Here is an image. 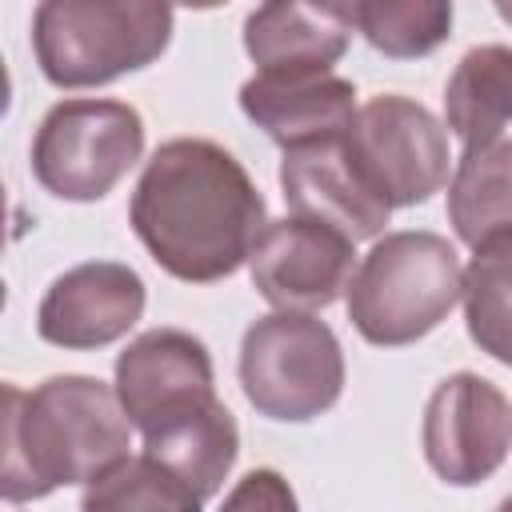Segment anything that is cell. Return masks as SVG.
Returning a JSON list of instances; mask_svg holds the SVG:
<instances>
[{
  "instance_id": "obj_1",
  "label": "cell",
  "mask_w": 512,
  "mask_h": 512,
  "mask_svg": "<svg viewBox=\"0 0 512 512\" xmlns=\"http://www.w3.org/2000/svg\"><path fill=\"white\" fill-rule=\"evenodd\" d=\"M132 228L176 280L208 284L236 272L264 224V200L240 160L212 140H168L132 196Z\"/></svg>"
},
{
  "instance_id": "obj_2",
  "label": "cell",
  "mask_w": 512,
  "mask_h": 512,
  "mask_svg": "<svg viewBox=\"0 0 512 512\" xmlns=\"http://www.w3.org/2000/svg\"><path fill=\"white\" fill-rule=\"evenodd\" d=\"M128 424L120 396L92 376H52L32 392L4 384V500L100 480L128 460Z\"/></svg>"
},
{
  "instance_id": "obj_3",
  "label": "cell",
  "mask_w": 512,
  "mask_h": 512,
  "mask_svg": "<svg viewBox=\"0 0 512 512\" xmlns=\"http://www.w3.org/2000/svg\"><path fill=\"white\" fill-rule=\"evenodd\" d=\"M464 296L456 248L436 232H392L376 240L348 284V316L364 340L396 348L432 332Z\"/></svg>"
},
{
  "instance_id": "obj_4",
  "label": "cell",
  "mask_w": 512,
  "mask_h": 512,
  "mask_svg": "<svg viewBox=\"0 0 512 512\" xmlns=\"http://www.w3.org/2000/svg\"><path fill=\"white\" fill-rule=\"evenodd\" d=\"M172 36L164 4H80L48 0L36 8L32 40L40 68L60 88L108 84L152 64Z\"/></svg>"
},
{
  "instance_id": "obj_5",
  "label": "cell",
  "mask_w": 512,
  "mask_h": 512,
  "mask_svg": "<svg viewBox=\"0 0 512 512\" xmlns=\"http://www.w3.org/2000/svg\"><path fill=\"white\" fill-rule=\"evenodd\" d=\"M240 384L272 420H312L340 400L344 356L328 324L308 312H272L244 332Z\"/></svg>"
},
{
  "instance_id": "obj_6",
  "label": "cell",
  "mask_w": 512,
  "mask_h": 512,
  "mask_svg": "<svg viewBox=\"0 0 512 512\" xmlns=\"http://www.w3.org/2000/svg\"><path fill=\"white\" fill-rule=\"evenodd\" d=\"M140 112L120 100H64L56 104L32 144L36 180L64 200H100L140 160Z\"/></svg>"
},
{
  "instance_id": "obj_7",
  "label": "cell",
  "mask_w": 512,
  "mask_h": 512,
  "mask_svg": "<svg viewBox=\"0 0 512 512\" xmlns=\"http://www.w3.org/2000/svg\"><path fill=\"white\" fill-rule=\"evenodd\" d=\"M344 152L388 208L424 204L448 180V136L440 120L408 96H376L356 108Z\"/></svg>"
},
{
  "instance_id": "obj_8",
  "label": "cell",
  "mask_w": 512,
  "mask_h": 512,
  "mask_svg": "<svg viewBox=\"0 0 512 512\" xmlns=\"http://www.w3.org/2000/svg\"><path fill=\"white\" fill-rule=\"evenodd\" d=\"M116 396L144 436L188 424L220 404L212 392V360L204 344L180 328L144 332L120 352Z\"/></svg>"
},
{
  "instance_id": "obj_9",
  "label": "cell",
  "mask_w": 512,
  "mask_h": 512,
  "mask_svg": "<svg viewBox=\"0 0 512 512\" xmlns=\"http://www.w3.org/2000/svg\"><path fill=\"white\" fill-rule=\"evenodd\" d=\"M356 240L316 220H276L252 248V284L280 312L328 308L348 284L356 264Z\"/></svg>"
},
{
  "instance_id": "obj_10",
  "label": "cell",
  "mask_w": 512,
  "mask_h": 512,
  "mask_svg": "<svg viewBox=\"0 0 512 512\" xmlns=\"http://www.w3.org/2000/svg\"><path fill=\"white\" fill-rule=\"evenodd\" d=\"M512 440V408L504 392L472 372L444 380L424 412V456L448 484L492 476Z\"/></svg>"
},
{
  "instance_id": "obj_11",
  "label": "cell",
  "mask_w": 512,
  "mask_h": 512,
  "mask_svg": "<svg viewBox=\"0 0 512 512\" xmlns=\"http://www.w3.org/2000/svg\"><path fill=\"white\" fill-rule=\"evenodd\" d=\"M144 312V280L128 264H80L64 272L36 316L48 344L60 348H100L124 336Z\"/></svg>"
},
{
  "instance_id": "obj_12",
  "label": "cell",
  "mask_w": 512,
  "mask_h": 512,
  "mask_svg": "<svg viewBox=\"0 0 512 512\" xmlns=\"http://www.w3.org/2000/svg\"><path fill=\"white\" fill-rule=\"evenodd\" d=\"M280 184H284L288 208L300 220L328 224V228L344 232L348 240H368V236L384 232V224L392 216V208L352 168V160L344 152V136L284 152Z\"/></svg>"
},
{
  "instance_id": "obj_13",
  "label": "cell",
  "mask_w": 512,
  "mask_h": 512,
  "mask_svg": "<svg viewBox=\"0 0 512 512\" xmlns=\"http://www.w3.org/2000/svg\"><path fill=\"white\" fill-rule=\"evenodd\" d=\"M240 108L276 144H284V152H292L304 144L340 140L356 120V88L332 72H256L240 88Z\"/></svg>"
},
{
  "instance_id": "obj_14",
  "label": "cell",
  "mask_w": 512,
  "mask_h": 512,
  "mask_svg": "<svg viewBox=\"0 0 512 512\" xmlns=\"http://www.w3.org/2000/svg\"><path fill=\"white\" fill-rule=\"evenodd\" d=\"M348 32V4H264L244 24V48L260 64V76L328 72Z\"/></svg>"
},
{
  "instance_id": "obj_15",
  "label": "cell",
  "mask_w": 512,
  "mask_h": 512,
  "mask_svg": "<svg viewBox=\"0 0 512 512\" xmlns=\"http://www.w3.org/2000/svg\"><path fill=\"white\" fill-rule=\"evenodd\" d=\"M444 112L448 128L464 140V148H484L500 140V132L512 124V48H472L448 80Z\"/></svg>"
},
{
  "instance_id": "obj_16",
  "label": "cell",
  "mask_w": 512,
  "mask_h": 512,
  "mask_svg": "<svg viewBox=\"0 0 512 512\" xmlns=\"http://www.w3.org/2000/svg\"><path fill=\"white\" fill-rule=\"evenodd\" d=\"M448 216L472 248L512 232V140L464 152L448 188Z\"/></svg>"
},
{
  "instance_id": "obj_17",
  "label": "cell",
  "mask_w": 512,
  "mask_h": 512,
  "mask_svg": "<svg viewBox=\"0 0 512 512\" xmlns=\"http://www.w3.org/2000/svg\"><path fill=\"white\" fill-rule=\"evenodd\" d=\"M464 312L472 340L512 364V232L476 248L464 268Z\"/></svg>"
},
{
  "instance_id": "obj_18",
  "label": "cell",
  "mask_w": 512,
  "mask_h": 512,
  "mask_svg": "<svg viewBox=\"0 0 512 512\" xmlns=\"http://www.w3.org/2000/svg\"><path fill=\"white\" fill-rule=\"evenodd\" d=\"M84 512H200V496L156 460H124L84 492Z\"/></svg>"
},
{
  "instance_id": "obj_19",
  "label": "cell",
  "mask_w": 512,
  "mask_h": 512,
  "mask_svg": "<svg viewBox=\"0 0 512 512\" xmlns=\"http://www.w3.org/2000/svg\"><path fill=\"white\" fill-rule=\"evenodd\" d=\"M348 20L364 40L388 56H424L432 52L452 24L448 4H348Z\"/></svg>"
},
{
  "instance_id": "obj_20",
  "label": "cell",
  "mask_w": 512,
  "mask_h": 512,
  "mask_svg": "<svg viewBox=\"0 0 512 512\" xmlns=\"http://www.w3.org/2000/svg\"><path fill=\"white\" fill-rule=\"evenodd\" d=\"M220 512H296V496L280 472L256 468L228 492Z\"/></svg>"
},
{
  "instance_id": "obj_21",
  "label": "cell",
  "mask_w": 512,
  "mask_h": 512,
  "mask_svg": "<svg viewBox=\"0 0 512 512\" xmlns=\"http://www.w3.org/2000/svg\"><path fill=\"white\" fill-rule=\"evenodd\" d=\"M500 16H504V20H512V4H500Z\"/></svg>"
},
{
  "instance_id": "obj_22",
  "label": "cell",
  "mask_w": 512,
  "mask_h": 512,
  "mask_svg": "<svg viewBox=\"0 0 512 512\" xmlns=\"http://www.w3.org/2000/svg\"><path fill=\"white\" fill-rule=\"evenodd\" d=\"M500 512H512V496H508V500H504V504H500Z\"/></svg>"
}]
</instances>
